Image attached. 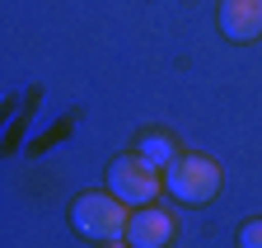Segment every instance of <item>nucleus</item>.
Listing matches in <instances>:
<instances>
[{
  "mask_svg": "<svg viewBox=\"0 0 262 248\" xmlns=\"http://www.w3.org/2000/svg\"><path fill=\"white\" fill-rule=\"evenodd\" d=\"M164 192H173L183 206H206L220 192V164L206 154H178L164 169Z\"/></svg>",
  "mask_w": 262,
  "mask_h": 248,
  "instance_id": "2",
  "label": "nucleus"
},
{
  "mask_svg": "<svg viewBox=\"0 0 262 248\" xmlns=\"http://www.w3.org/2000/svg\"><path fill=\"white\" fill-rule=\"evenodd\" d=\"M98 248H131L126 239H113V243H98Z\"/></svg>",
  "mask_w": 262,
  "mask_h": 248,
  "instance_id": "8",
  "label": "nucleus"
},
{
  "mask_svg": "<svg viewBox=\"0 0 262 248\" xmlns=\"http://www.w3.org/2000/svg\"><path fill=\"white\" fill-rule=\"evenodd\" d=\"M173 239V215L159 211V206H136L131 211V225H126V243L131 248H164Z\"/></svg>",
  "mask_w": 262,
  "mask_h": 248,
  "instance_id": "4",
  "label": "nucleus"
},
{
  "mask_svg": "<svg viewBox=\"0 0 262 248\" xmlns=\"http://www.w3.org/2000/svg\"><path fill=\"white\" fill-rule=\"evenodd\" d=\"M71 225H75V234H84L94 243H113V239H126L131 206L113 192H84L71 206Z\"/></svg>",
  "mask_w": 262,
  "mask_h": 248,
  "instance_id": "1",
  "label": "nucleus"
},
{
  "mask_svg": "<svg viewBox=\"0 0 262 248\" xmlns=\"http://www.w3.org/2000/svg\"><path fill=\"white\" fill-rule=\"evenodd\" d=\"M239 248H262V215L239 225Z\"/></svg>",
  "mask_w": 262,
  "mask_h": 248,
  "instance_id": "7",
  "label": "nucleus"
},
{
  "mask_svg": "<svg viewBox=\"0 0 262 248\" xmlns=\"http://www.w3.org/2000/svg\"><path fill=\"white\" fill-rule=\"evenodd\" d=\"M136 154H141L145 164H155V169H169V164L178 160L169 136H141V141H136Z\"/></svg>",
  "mask_w": 262,
  "mask_h": 248,
  "instance_id": "6",
  "label": "nucleus"
},
{
  "mask_svg": "<svg viewBox=\"0 0 262 248\" xmlns=\"http://www.w3.org/2000/svg\"><path fill=\"white\" fill-rule=\"evenodd\" d=\"M108 192L122 197L131 211L136 206H155V197L164 192V169L145 164L141 154H117L108 164Z\"/></svg>",
  "mask_w": 262,
  "mask_h": 248,
  "instance_id": "3",
  "label": "nucleus"
},
{
  "mask_svg": "<svg viewBox=\"0 0 262 248\" xmlns=\"http://www.w3.org/2000/svg\"><path fill=\"white\" fill-rule=\"evenodd\" d=\"M215 19L229 42H253L262 33V0H220Z\"/></svg>",
  "mask_w": 262,
  "mask_h": 248,
  "instance_id": "5",
  "label": "nucleus"
}]
</instances>
